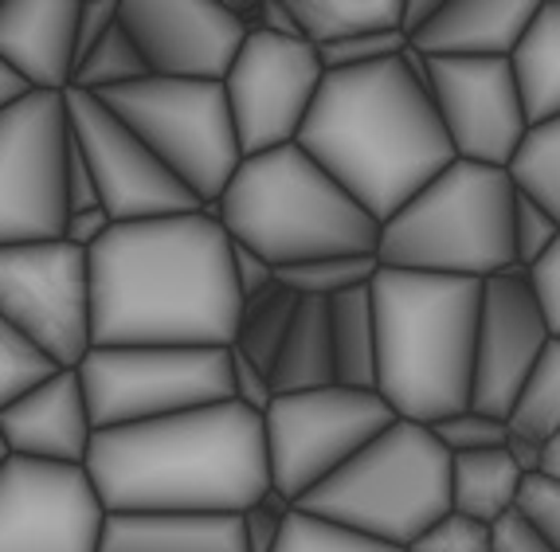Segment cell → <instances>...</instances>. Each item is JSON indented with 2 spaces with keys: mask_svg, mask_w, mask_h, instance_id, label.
Wrapping results in <instances>:
<instances>
[{
  "mask_svg": "<svg viewBox=\"0 0 560 552\" xmlns=\"http://www.w3.org/2000/svg\"><path fill=\"white\" fill-rule=\"evenodd\" d=\"M121 0H83V12H79V32H75V71L94 47L103 44L106 32L118 24Z\"/></svg>",
  "mask_w": 560,
  "mask_h": 552,
  "instance_id": "7bdbcfd3",
  "label": "cell"
},
{
  "mask_svg": "<svg viewBox=\"0 0 560 552\" xmlns=\"http://www.w3.org/2000/svg\"><path fill=\"white\" fill-rule=\"evenodd\" d=\"M63 94H36L0 110V247L51 244L67 232Z\"/></svg>",
  "mask_w": 560,
  "mask_h": 552,
  "instance_id": "8fae6325",
  "label": "cell"
},
{
  "mask_svg": "<svg viewBox=\"0 0 560 552\" xmlns=\"http://www.w3.org/2000/svg\"><path fill=\"white\" fill-rule=\"evenodd\" d=\"M510 427L541 443H552L560 435V338L549 341L533 376L525 380L510 412Z\"/></svg>",
  "mask_w": 560,
  "mask_h": 552,
  "instance_id": "f1b7e54d",
  "label": "cell"
},
{
  "mask_svg": "<svg viewBox=\"0 0 560 552\" xmlns=\"http://www.w3.org/2000/svg\"><path fill=\"white\" fill-rule=\"evenodd\" d=\"M376 271H381L376 255H337V259H314V262H299V267H287V271H279V282L287 291L299 294V298L334 302L349 291L373 286Z\"/></svg>",
  "mask_w": 560,
  "mask_h": 552,
  "instance_id": "f546056e",
  "label": "cell"
},
{
  "mask_svg": "<svg viewBox=\"0 0 560 552\" xmlns=\"http://www.w3.org/2000/svg\"><path fill=\"white\" fill-rule=\"evenodd\" d=\"M118 16L161 79L224 83L252 36L224 0H121Z\"/></svg>",
  "mask_w": 560,
  "mask_h": 552,
  "instance_id": "ac0fdd59",
  "label": "cell"
},
{
  "mask_svg": "<svg viewBox=\"0 0 560 552\" xmlns=\"http://www.w3.org/2000/svg\"><path fill=\"white\" fill-rule=\"evenodd\" d=\"M0 318L59 368H79L94 349L91 255L67 239L0 247Z\"/></svg>",
  "mask_w": 560,
  "mask_h": 552,
  "instance_id": "7c38bea8",
  "label": "cell"
},
{
  "mask_svg": "<svg viewBox=\"0 0 560 552\" xmlns=\"http://www.w3.org/2000/svg\"><path fill=\"white\" fill-rule=\"evenodd\" d=\"M299 145L381 224L455 161L440 110L404 56L326 71Z\"/></svg>",
  "mask_w": 560,
  "mask_h": 552,
  "instance_id": "3957f363",
  "label": "cell"
},
{
  "mask_svg": "<svg viewBox=\"0 0 560 552\" xmlns=\"http://www.w3.org/2000/svg\"><path fill=\"white\" fill-rule=\"evenodd\" d=\"M525 474L514 467V459L498 450H478V455H455L451 459V514L470 517L478 525L505 521L517 514Z\"/></svg>",
  "mask_w": 560,
  "mask_h": 552,
  "instance_id": "603a6c76",
  "label": "cell"
},
{
  "mask_svg": "<svg viewBox=\"0 0 560 552\" xmlns=\"http://www.w3.org/2000/svg\"><path fill=\"white\" fill-rule=\"evenodd\" d=\"M443 9V0H404V9H400V32L404 39H416L423 28H428L431 20H435V12Z\"/></svg>",
  "mask_w": 560,
  "mask_h": 552,
  "instance_id": "f907efd6",
  "label": "cell"
},
{
  "mask_svg": "<svg viewBox=\"0 0 560 552\" xmlns=\"http://www.w3.org/2000/svg\"><path fill=\"white\" fill-rule=\"evenodd\" d=\"M208 212L224 224L232 244L252 247L275 271L337 255H376L381 244V220L364 212L299 141L243 157Z\"/></svg>",
  "mask_w": 560,
  "mask_h": 552,
  "instance_id": "5b68a950",
  "label": "cell"
},
{
  "mask_svg": "<svg viewBox=\"0 0 560 552\" xmlns=\"http://www.w3.org/2000/svg\"><path fill=\"white\" fill-rule=\"evenodd\" d=\"M0 435L16 459L51 467H86L94 443V420L86 408L79 368H59L0 412Z\"/></svg>",
  "mask_w": 560,
  "mask_h": 552,
  "instance_id": "d6986e66",
  "label": "cell"
},
{
  "mask_svg": "<svg viewBox=\"0 0 560 552\" xmlns=\"http://www.w3.org/2000/svg\"><path fill=\"white\" fill-rule=\"evenodd\" d=\"M404 552H494V529L470 521V517L447 514Z\"/></svg>",
  "mask_w": 560,
  "mask_h": 552,
  "instance_id": "8d00e7d4",
  "label": "cell"
},
{
  "mask_svg": "<svg viewBox=\"0 0 560 552\" xmlns=\"http://www.w3.org/2000/svg\"><path fill=\"white\" fill-rule=\"evenodd\" d=\"M404 51H408L404 32H381V36H361V39H349V44L322 47L318 56L326 63V71H353V67H373L384 63V59H396Z\"/></svg>",
  "mask_w": 560,
  "mask_h": 552,
  "instance_id": "f35d334b",
  "label": "cell"
},
{
  "mask_svg": "<svg viewBox=\"0 0 560 552\" xmlns=\"http://www.w3.org/2000/svg\"><path fill=\"white\" fill-rule=\"evenodd\" d=\"M98 98L192 188L200 204L208 208L224 197L243 165L224 83L150 75Z\"/></svg>",
  "mask_w": 560,
  "mask_h": 552,
  "instance_id": "ba28073f",
  "label": "cell"
},
{
  "mask_svg": "<svg viewBox=\"0 0 560 552\" xmlns=\"http://www.w3.org/2000/svg\"><path fill=\"white\" fill-rule=\"evenodd\" d=\"M326 63L314 44L252 32L224 79L243 157L294 145L318 103Z\"/></svg>",
  "mask_w": 560,
  "mask_h": 552,
  "instance_id": "4fadbf2b",
  "label": "cell"
},
{
  "mask_svg": "<svg viewBox=\"0 0 560 552\" xmlns=\"http://www.w3.org/2000/svg\"><path fill=\"white\" fill-rule=\"evenodd\" d=\"M106 517L86 467H0V552H98Z\"/></svg>",
  "mask_w": 560,
  "mask_h": 552,
  "instance_id": "9a60e30c",
  "label": "cell"
},
{
  "mask_svg": "<svg viewBox=\"0 0 560 552\" xmlns=\"http://www.w3.org/2000/svg\"><path fill=\"white\" fill-rule=\"evenodd\" d=\"M299 509L408 549L451 514V455L428 423L396 420L357 459L302 497Z\"/></svg>",
  "mask_w": 560,
  "mask_h": 552,
  "instance_id": "52a82bcc",
  "label": "cell"
},
{
  "mask_svg": "<svg viewBox=\"0 0 560 552\" xmlns=\"http://www.w3.org/2000/svg\"><path fill=\"white\" fill-rule=\"evenodd\" d=\"M63 103L71 133L83 145L94 180H98L103 212L114 224H138V220H161V215H185L205 208L192 197V188L98 94L71 86Z\"/></svg>",
  "mask_w": 560,
  "mask_h": 552,
  "instance_id": "5bb4252c",
  "label": "cell"
},
{
  "mask_svg": "<svg viewBox=\"0 0 560 552\" xmlns=\"http://www.w3.org/2000/svg\"><path fill=\"white\" fill-rule=\"evenodd\" d=\"M98 552H247L243 514H110Z\"/></svg>",
  "mask_w": 560,
  "mask_h": 552,
  "instance_id": "7402d4cb",
  "label": "cell"
},
{
  "mask_svg": "<svg viewBox=\"0 0 560 552\" xmlns=\"http://www.w3.org/2000/svg\"><path fill=\"white\" fill-rule=\"evenodd\" d=\"M545 450H549V443L529 439V435H522V431L510 427V443H505V455L514 459V467L522 470L525 478L545 474Z\"/></svg>",
  "mask_w": 560,
  "mask_h": 552,
  "instance_id": "c3c4849f",
  "label": "cell"
},
{
  "mask_svg": "<svg viewBox=\"0 0 560 552\" xmlns=\"http://www.w3.org/2000/svg\"><path fill=\"white\" fill-rule=\"evenodd\" d=\"M232 388H235V403H243V408L255 415H267L271 403L279 400L271 373H262L259 365H252V361L240 356L235 349H232Z\"/></svg>",
  "mask_w": 560,
  "mask_h": 552,
  "instance_id": "60d3db41",
  "label": "cell"
},
{
  "mask_svg": "<svg viewBox=\"0 0 560 552\" xmlns=\"http://www.w3.org/2000/svg\"><path fill=\"white\" fill-rule=\"evenodd\" d=\"M514 200L510 169L451 161L423 192L381 224L376 259L393 271L498 279L514 271Z\"/></svg>",
  "mask_w": 560,
  "mask_h": 552,
  "instance_id": "8992f818",
  "label": "cell"
},
{
  "mask_svg": "<svg viewBox=\"0 0 560 552\" xmlns=\"http://www.w3.org/2000/svg\"><path fill=\"white\" fill-rule=\"evenodd\" d=\"M240 318L232 235L208 208L114 224L91 247L94 345L232 349Z\"/></svg>",
  "mask_w": 560,
  "mask_h": 552,
  "instance_id": "6da1fadb",
  "label": "cell"
},
{
  "mask_svg": "<svg viewBox=\"0 0 560 552\" xmlns=\"http://www.w3.org/2000/svg\"><path fill=\"white\" fill-rule=\"evenodd\" d=\"M552 329L541 298L533 291L529 271L498 274L482 282V314L475 341V392L470 408L510 420L525 380L533 376L541 353L549 349Z\"/></svg>",
  "mask_w": 560,
  "mask_h": 552,
  "instance_id": "e0dca14e",
  "label": "cell"
},
{
  "mask_svg": "<svg viewBox=\"0 0 560 552\" xmlns=\"http://www.w3.org/2000/svg\"><path fill=\"white\" fill-rule=\"evenodd\" d=\"M529 282H533V291H537V298H541V309H545V318H549L552 338H560V239H557V247H552V251L529 271Z\"/></svg>",
  "mask_w": 560,
  "mask_h": 552,
  "instance_id": "f6af8a7d",
  "label": "cell"
},
{
  "mask_svg": "<svg viewBox=\"0 0 560 552\" xmlns=\"http://www.w3.org/2000/svg\"><path fill=\"white\" fill-rule=\"evenodd\" d=\"M232 274H235V291H240L243 302H252L271 291V286H279V271H275L262 255H255L252 247H243V244H232Z\"/></svg>",
  "mask_w": 560,
  "mask_h": 552,
  "instance_id": "ee69618b",
  "label": "cell"
},
{
  "mask_svg": "<svg viewBox=\"0 0 560 552\" xmlns=\"http://www.w3.org/2000/svg\"><path fill=\"white\" fill-rule=\"evenodd\" d=\"M259 32H271V36H282V39H302V28H299V20H294L290 0H262Z\"/></svg>",
  "mask_w": 560,
  "mask_h": 552,
  "instance_id": "681fc988",
  "label": "cell"
},
{
  "mask_svg": "<svg viewBox=\"0 0 560 552\" xmlns=\"http://www.w3.org/2000/svg\"><path fill=\"white\" fill-rule=\"evenodd\" d=\"M329 321H334V365L337 384L376 392V365H381V345H376V309L373 286L349 291L329 302Z\"/></svg>",
  "mask_w": 560,
  "mask_h": 552,
  "instance_id": "484cf974",
  "label": "cell"
},
{
  "mask_svg": "<svg viewBox=\"0 0 560 552\" xmlns=\"http://www.w3.org/2000/svg\"><path fill=\"white\" fill-rule=\"evenodd\" d=\"M376 392L400 420L440 423L467 412L475 392V341L482 282L447 274L393 271L373 279Z\"/></svg>",
  "mask_w": 560,
  "mask_h": 552,
  "instance_id": "277c9868",
  "label": "cell"
},
{
  "mask_svg": "<svg viewBox=\"0 0 560 552\" xmlns=\"http://www.w3.org/2000/svg\"><path fill=\"white\" fill-rule=\"evenodd\" d=\"M294 502H287L282 494L267 490L262 502H255L252 509H243V537H247V552H275L287 529V517L294 514Z\"/></svg>",
  "mask_w": 560,
  "mask_h": 552,
  "instance_id": "ab89813d",
  "label": "cell"
},
{
  "mask_svg": "<svg viewBox=\"0 0 560 552\" xmlns=\"http://www.w3.org/2000/svg\"><path fill=\"white\" fill-rule=\"evenodd\" d=\"M32 94V86L24 83V79L12 71L4 59H0V110H9L12 103H20V98H28Z\"/></svg>",
  "mask_w": 560,
  "mask_h": 552,
  "instance_id": "816d5d0a",
  "label": "cell"
},
{
  "mask_svg": "<svg viewBox=\"0 0 560 552\" xmlns=\"http://www.w3.org/2000/svg\"><path fill=\"white\" fill-rule=\"evenodd\" d=\"M510 177L525 197H533L560 220V118L533 126L510 165Z\"/></svg>",
  "mask_w": 560,
  "mask_h": 552,
  "instance_id": "1f68e13d",
  "label": "cell"
},
{
  "mask_svg": "<svg viewBox=\"0 0 560 552\" xmlns=\"http://www.w3.org/2000/svg\"><path fill=\"white\" fill-rule=\"evenodd\" d=\"M396 420L400 415L381 392H361L346 384L279 396L262 415L271 490L299 506Z\"/></svg>",
  "mask_w": 560,
  "mask_h": 552,
  "instance_id": "30bf717a",
  "label": "cell"
},
{
  "mask_svg": "<svg viewBox=\"0 0 560 552\" xmlns=\"http://www.w3.org/2000/svg\"><path fill=\"white\" fill-rule=\"evenodd\" d=\"M435 439L443 443L451 459L455 455H478V450H498L510 443V420L490 412H478V408H467V412H455L447 420L431 423Z\"/></svg>",
  "mask_w": 560,
  "mask_h": 552,
  "instance_id": "e575fe53",
  "label": "cell"
},
{
  "mask_svg": "<svg viewBox=\"0 0 560 552\" xmlns=\"http://www.w3.org/2000/svg\"><path fill=\"white\" fill-rule=\"evenodd\" d=\"M150 63L141 56V47L133 44V36L126 32V24H114L106 32V39L94 47L91 56L79 63L75 71V91H86V94H106V91H118V86H130V83H141V79H150Z\"/></svg>",
  "mask_w": 560,
  "mask_h": 552,
  "instance_id": "4dcf8cb0",
  "label": "cell"
},
{
  "mask_svg": "<svg viewBox=\"0 0 560 552\" xmlns=\"http://www.w3.org/2000/svg\"><path fill=\"white\" fill-rule=\"evenodd\" d=\"M86 474L106 514H243L271 490L262 415L228 400L94 431Z\"/></svg>",
  "mask_w": 560,
  "mask_h": 552,
  "instance_id": "7a4b0ae2",
  "label": "cell"
},
{
  "mask_svg": "<svg viewBox=\"0 0 560 552\" xmlns=\"http://www.w3.org/2000/svg\"><path fill=\"white\" fill-rule=\"evenodd\" d=\"M59 373V365L44 353L39 345H32L12 321L0 318V412L16 403L24 392H32L36 384L51 380Z\"/></svg>",
  "mask_w": 560,
  "mask_h": 552,
  "instance_id": "d6a6232c",
  "label": "cell"
},
{
  "mask_svg": "<svg viewBox=\"0 0 560 552\" xmlns=\"http://www.w3.org/2000/svg\"><path fill=\"white\" fill-rule=\"evenodd\" d=\"M67 208H71V212H94V208H103L98 180H94L91 161H86L75 133H71V145H67Z\"/></svg>",
  "mask_w": 560,
  "mask_h": 552,
  "instance_id": "b9f144b4",
  "label": "cell"
},
{
  "mask_svg": "<svg viewBox=\"0 0 560 552\" xmlns=\"http://www.w3.org/2000/svg\"><path fill=\"white\" fill-rule=\"evenodd\" d=\"M517 517L529 521L549 541L552 552H560V478H525L522 497H517Z\"/></svg>",
  "mask_w": 560,
  "mask_h": 552,
  "instance_id": "74e56055",
  "label": "cell"
},
{
  "mask_svg": "<svg viewBox=\"0 0 560 552\" xmlns=\"http://www.w3.org/2000/svg\"><path fill=\"white\" fill-rule=\"evenodd\" d=\"M94 431L133 427L235 400L232 349L94 345L79 365Z\"/></svg>",
  "mask_w": 560,
  "mask_h": 552,
  "instance_id": "9c48e42d",
  "label": "cell"
},
{
  "mask_svg": "<svg viewBox=\"0 0 560 552\" xmlns=\"http://www.w3.org/2000/svg\"><path fill=\"white\" fill-rule=\"evenodd\" d=\"M545 474H549V478H560V435L549 443V450H545Z\"/></svg>",
  "mask_w": 560,
  "mask_h": 552,
  "instance_id": "f5cc1de1",
  "label": "cell"
},
{
  "mask_svg": "<svg viewBox=\"0 0 560 552\" xmlns=\"http://www.w3.org/2000/svg\"><path fill=\"white\" fill-rule=\"evenodd\" d=\"M428 94L455 161L494 169L514 165L533 126L510 59H428Z\"/></svg>",
  "mask_w": 560,
  "mask_h": 552,
  "instance_id": "2e32d148",
  "label": "cell"
},
{
  "mask_svg": "<svg viewBox=\"0 0 560 552\" xmlns=\"http://www.w3.org/2000/svg\"><path fill=\"white\" fill-rule=\"evenodd\" d=\"M510 63L522 86L529 126L560 118V0H541Z\"/></svg>",
  "mask_w": 560,
  "mask_h": 552,
  "instance_id": "d4e9b609",
  "label": "cell"
},
{
  "mask_svg": "<svg viewBox=\"0 0 560 552\" xmlns=\"http://www.w3.org/2000/svg\"><path fill=\"white\" fill-rule=\"evenodd\" d=\"M494 552H552V549L529 521L510 514L505 521L494 525Z\"/></svg>",
  "mask_w": 560,
  "mask_h": 552,
  "instance_id": "bcb514c9",
  "label": "cell"
},
{
  "mask_svg": "<svg viewBox=\"0 0 560 552\" xmlns=\"http://www.w3.org/2000/svg\"><path fill=\"white\" fill-rule=\"evenodd\" d=\"M114 227V220L103 212V208H94V212H71L67 215V232L63 239L79 251L91 255V247H98L106 239V232Z\"/></svg>",
  "mask_w": 560,
  "mask_h": 552,
  "instance_id": "7dc6e473",
  "label": "cell"
},
{
  "mask_svg": "<svg viewBox=\"0 0 560 552\" xmlns=\"http://www.w3.org/2000/svg\"><path fill=\"white\" fill-rule=\"evenodd\" d=\"M275 552H404V549L373 541V537H361L353 529H341V525H329L322 517L294 509L287 517V529H282V541Z\"/></svg>",
  "mask_w": 560,
  "mask_h": 552,
  "instance_id": "836d02e7",
  "label": "cell"
},
{
  "mask_svg": "<svg viewBox=\"0 0 560 552\" xmlns=\"http://www.w3.org/2000/svg\"><path fill=\"white\" fill-rule=\"evenodd\" d=\"M83 0H0V59L36 94L75 83V32Z\"/></svg>",
  "mask_w": 560,
  "mask_h": 552,
  "instance_id": "ffe728a7",
  "label": "cell"
},
{
  "mask_svg": "<svg viewBox=\"0 0 560 552\" xmlns=\"http://www.w3.org/2000/svg\"><path fill=\"white\" fill-rule=\"evenodd\" d=\"M12 459V450H9V443H4V435H0V467Z\"/></svg>",
  "mask_w": 560,
  "mask_h": 552,
  "instance_id": "db71d44e",
  "label": "cell"
},
{
  "mask_svg": "<svg viewBox=\"0 0 560 552\" xmlns=\"http://www.w3.org/2000/svg\"><path fill=\"white\" fill-rule=\"evenodd\" d=\"M299 294L287 291V286H271L259 298L243 302V318L240 333H235V353L247 356L252 365H259L262 373H275L279 365V353L290 338V326H294V314H299Z\"/></svg>",
  "mask_w": 560,
  "mask_h": 552,
  "instance_id": "83f0119b",
  "label": "cell"
},
{
  "mask_svg": "<svg viewBox=\"0 0 560 552\" xmlns=\"http://www.w3.org/2000/svg\"><path fill=\"white\" fill-rule=\"evenodd\" d=\"M541 0H443L411 51L428 59H510Z\"/></svg>",
  "mask_w": 560,
  "mask_h": 552,
  "instance_id": "44dd1931",
  "label": "cell"
},
{
  "mask_svg": "<svg viewBox=\"0 0 560 552\" xmlns=\"http://www.w3.org/2000/svg\"><path fill=\"white\" fill-rule=\"evenodd\" d=\"M271 380L279 396L318 392V388L337 384L329 302H322V298L299 302V314H294V326H290V338H287V345H282Z\"/></svg>",
  "mask_w": 560,
  "mask_h": 552,
  "instance_id": "cb8c5ba5",
  "label": "cell"
},
{
  "mask_svg": "<svg viewBox=\"0 0 560 552\" xmlns=\"http://www.w3.org/2000/svg\"><path fill=\"white\" fill-rule=\"evenodd\" d=\"M557 239H560L557 215L517 188V200H514V262L517 267L533 271V267L557 247Z\"/></svg>",
  "mask_w": 560,
  "mask_h": 552,
  "instance_id": "d590c367",
  "label": "cell"
},
{
  "mask_svg": "<svg viewBox=\"0 0 560 552\" xmlns=\"http://www.w3.org/2000/svg\"><path fill=\"white\" fill-rule=\"evenodd\" d=\"M302 39L322 47L349 44L361 36L400 32L404 0H290Z\"/></svg>",
  "mask_w": 560,
  "mask_h": 552,
  "instance_id": "4316f807",
  "label": "cell"
}]
</instances>
